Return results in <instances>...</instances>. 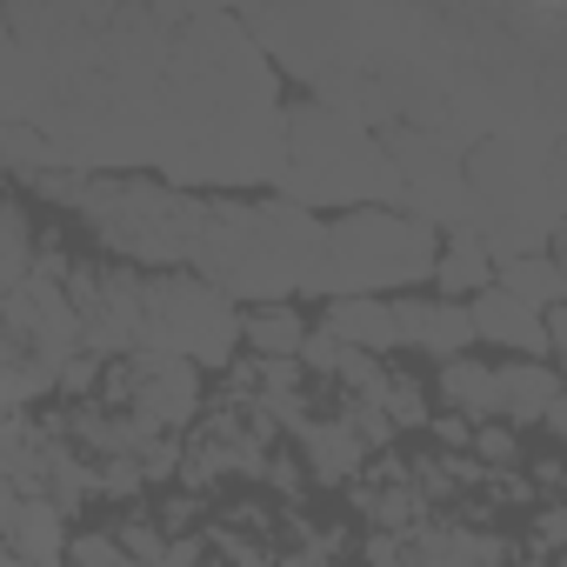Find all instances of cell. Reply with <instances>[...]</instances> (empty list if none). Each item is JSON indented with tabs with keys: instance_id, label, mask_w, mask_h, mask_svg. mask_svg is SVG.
<instances>
[{
	"instance_id": "cell-1",
	"label": "cell",
	"mask_w": 567,
	"mask_h": 567,
	"mask_svg": "<svg viewBox=\"0 0 567 567\" xmlns=\"http://www.w3.org/2000/svg\"><path fill=\"white\" fill-rule=\"evenodd\" d=\"M321 260V220L301 214L295 200H207L200 240H194V274L234 308H267V301H295L308 295Z\"/></svg>"
},
{
	"instance_id": "cell-2",
	"label": "cell",
	"mask_w": 567,
	"mask_h": 567,
	"mask_svg": "<svg viewBox=\"0 0 567 567\" xmlns=\"http://www.w3.org/2000/svg\"><path fill=\"white\" fill-rule=\"evenodd\" d=\"M280 200H295L301 214H321V207H401V181H394V161L381 147L374 127L321 107V101H301L288 107V161H280V181H274Z\"/></svg>"
},
{
	"instance_id": "cell-3",
	"label": "cell",
	"mask_w": 567,
	"mask_h": 567,
	"mask_svg": "<svg viewBox=\"0 0 567 567\" xmlns=\"http://www.w3.org/2000/svg\"><path fill=\"white\" fill-rule=\"evenodd\" d=\"M461 181L474 200V240L487 247V260H514V254H547V240L560 234V147L540 141H474L461 154Z\"/></svg>"
},
{
	"instance_id": "cell-4",
	"label": "cell",
	"mask_w": 567,
	"mask_h": 567,
	"mask_svg": "<svg viewBox=\"0 0 567 567\" xmlns=\"http://www.w3.org/2000/svg\"><path fill=\"white\" fill-rule=\"evenodd\" d=\"M434 254H441V234L421 227L401 207L334 214V220H321V260H315V280H308L301 301H348V295L394 301V295H414L421 280H434Z\"/></svg>"
},
{
	"instance_id": "cell-5",
	"label": "cell",
	"mask_w": 567,
	"mask_h": 567,
	"mask_svg": "<svg viewBox=\"0 0 567 567\" xmlns=\"http://www.w3.org/2000/svg\"><path fill=\"white\" fill-rule=\"evenodd\" d=\"M74 214L94 227V240L121 267H134V274H181L194 260L207 200L181 194L167 181H141V174H87V194H81Z\"/></svg>"
},
{
	"instance_id": "cell-6",
	"label": "cell",
	"mask_w": 567,
	"mask_h": 567,
	"mask_svg": "<svg viewBox=\"0 0 567 567\" xmlns=\"http://www.w3.org/2000/svg\"><path fill=\"white\" fill-rule=\"evenodd\" d=\"M240 348V308L214 295L200 274H147L141 280V328L134 354H167L187 368H227Z\"/></svg>"
},
{
	"instance_id": "cell-7",
	"label": "cell",
	"mask_w": 567,
	"mask_h": 567,
	"mask_svg": "<svg viewBox=\"0 0 567 567\" xmlns=\"http://www.w3.org/2000/svg\"><path fill=\"white\" fill-rule=\"evenodd\" d=\"M141 280H147V274H134V267H74V274H68V308H74V321H81V354H94V361L134 354Z\"/></svg>"
},
{
	"instance_id": "cell-8",
	"label": "cell",
	"mask_w": 567,
	"mask_h": 567,
	"mask_svg": "<svg viewBox=\"0 0 567 567\" xmlns=\"http://www.w3.org/2000/svg\"><path fill=\"white\" fill-rule=\"evenodd\" d=\"M0 328L14 334L28 368H48V374H61L81 354V321L68 308V288H54V280H21V288L0 301Z\"/></svg>"
},
{
	"instance_id": "cell-9",
	"label": "cell",
	"mask_w": 567,
	"mask_h": 567,
	"mask_svg": "<svg viewBox=\"0 0 567 567\" xmlns=\"http://www.w3.org/2000/svg\"><path fill=\"white\" fill-rule=\"evenodd\" d=\"M121 374H127V408L141 427L154 434H187L194 414H200V368L187 361H167V354H121Z\"/></svg>"
},
{
	"instance_id": "cell-10",
	"label": "cell",
	"mask_w": 567,
	"mask_h": 567,
	"mask_svg": "<svg viewBox=\"0 0 567 567\" xmlns=\"http://www.w3.org/2000/svg\"><path fill=\"white\" fill-rule=\"evenodd\" d=\"M394 315V348H421L434 361H454L474 348V328H467V308L461 301H441V295H394L388 301Z\"/></svg>"
},
{
	"instance_id": "cell-11",
	"label": "cell",
	"mask_w": 567,
	"mask_h": 567,
	"mask_svg": "<svg viewBox=\"0 0 567 567\" xmlns=\"http://www.w3.org/2000/svg\"><path fill=\"white\" fill-rule=\"evenodd\" d=\"M461 308H467V328H474V341H487V348H507V354H520V361H554L547 321H540L534 308L507 301L501 288H481V295H474V301H461Z\"/></svg>"
},
{
	"instance_id": "cell-12",
	"label": "cell",
	"mask_w": 567,
	"mask_h": 567,
	"mask_svg": "<svg viewBox=\"0 0 567 567\" xmlns=\"http://www.w3.org/2000/svg\"><path fill=\"white\" fill-rule=\"evenodd\" d=\"M547 401H560V374L554 361H514V368H494V421H507L514 434L534 427L547 414Z\"/></svg>"
},
{
	"instance_id": "cell-13",
	"label": "cell",
	"mask_w": 567,
	"mask_h": 567,
	"mask_svg": "<svg viewBox=\"0 0 567 567\" xmlns=\"http://www.w3.org/2000/svg\"><path fill=\"white\" fill-rule=\"evenodd\" d=\"M21 567H68V514L54 507V501H21V514H14V534L0 540Z\"/></svg>"
},
{
	"instance_id": "cell-14",
	"label": "cell",
	"mask_w": 567,
	"mask_h": 567,
	"mask_svg": "<svg viewBox=\"0 0 567 567\" xmlns=\"http://www.w3.org/2000/svg\"><path fill=\"white\" fill-rule=\"evenodd\" d=\"M315 328H328L341 348H354V354H388L394 348V315H388V301H368V295H348V301H321V321Z\"/></svg>"
},
{
	"instance_id": "cell-15",
	"label": "cell",
	"mask_w": 567,
	"mask_h": 567,
	"mask_svg": "<svg viewBox=\"0 0 567 567\" xmlns=\"http://www.w3.org/2000/svg\"><path fill=\"white\" fill-rule=\"evenodd\" d=\"M494 288L534 315H554L567 301V274L554 254H514V260H494Z\"/></svg>"
},
{
	"instance_id": "cell-16",
	"label": "cell",
	"mask_w": 567,
	"mask_h": 567,
	"mask_svg": "<svg viewBox=\"0 0 567 567\" xmlns=\"http://www.w3.org/2000/svg\"><path fill=\"white\" fill-rule=\"evenodd\" d=\"M434 288H441V301H474L481 288H494V260H487V247H481L467 227H461V234H441Z\"/></svg>"
},
{
	"instance_id": "cell-17",
	"label": "cell",
	"mask_w": 567,
	"mask_h": 567,
	"mask_svg": "<svg viewBox=\"0 0 567 567\" xmlns=\"http://www.w3.org/2000/svg\"><path fill=\"white\" fill-rule=\"evenodd\" d=\"M308 321L295 301H267V308H240V341H247V361H295Z\"/></svg>"
},
{
	"instance_id": "cell-18",
	"label": "cell",
	"mask_w": 567,
	"mask_h": 567,
	"mask_svg": "<svg viewBox=\"0 0 567 567\" xmlns=\"http://www.w3.org/2000/svg\"><path fill=\"white\" fill-rule=\"evenodd\" d=\"M434 394H441V401H447V414H461V421H494V368H487V361H474V354L441 361Z\"/></svg>"
},
{
	"instance_id": "cell-19",
	"label": "cell",
	"mask_w": 567,
	"mask_h": 567,
	"mask_svg": "<svg viewBox=\"0 0 567 567\" xmlns=\"http://www.w3.org/2000/svg\"><path fill=\"white\" fill-rule=\"evenodd\" d=\"M295 441H301V454H308V474H315V481H361V467H368L361 441H354L341 421H308Z\"/></svg>"
},
{
	"instance_id": "cell-20",
	"label": "cell",
	"mask_w": 567,
	"mask_h": 567,
	"mask_svg": "<svg viewBox=\"0 0 567 567\" xmlns=\"http://www.w3.org/2000/svg\"><path fill=\"white\" fill-rule=\"evenodd\" d=\"M28 260H34V227H28V207L14 194H0V301H8L21 280H28Z\"/></svg>"
},
{
	"instance_id": "cell-21",
	"label": "cell",
	"mask_w": 567,
	"mask_h": 567,
	"mask_svg": "<svg viewBox=\"0 0 567 567\" xmlns=\"http://www.w3.org/2000/svg\"><path fill=\"white\" fill-rule=\"evenodd\" d=\"M48 167H61V161H54V147H48V134L34 121H0V174L41 181Z\"/></svg>"
},
{
	"instance_id": "cell-22",
	"label": "cell",
	"mask_w": 567,
	"mask_h": 567,
	"mask_svg": "<svg viewBox=\"0 0 567 567\" xmlns=\"http://www.w3.org/2000/svg\"><path fill=\"white\" fill-rule=\"evenodd\" d=\"M107 534H114V547H121L127 567H161V554H167V534H161L147 514H127V520H114Z\"/></svg>"
},
{
	"instance_id": "cell-23",
	"label": "cell",
	"mask_w": 567,
	"mask_h": 567,
	"mask_svg": "<svg viewBox=\"0 0 567 567\" xmlns=\"http://www.w3.org/2000/svg\"><path fill=\"white\" fill-rule=\"evenodd\" d=\"M381 414H388V427H427V421H434L427 388H421V381H401V374H388V388H381Z\"/></svg>"
},
{
	"instance_id": "cell-24",
	"label": "cell",
	"mask_w": 567,
	"mask_h": 567,
	"mask_svg": "<svg viewBox=\"0 0 567 567\" xmlns=\"http://www.w3.org/2000/svg\"><path fill=\"white\" fill-rule=\"evenodd\" d=\"M467 454H474L487 474H501V467H520V434H514L507 421H474V441H467Z\"/></svg>"
},
{
	"instance_id": "cell-25",
	"label": "cell",
	"mask_w": 567,
	"mask_h": 567,
	"mask_svg": "<svg viewBox=\"0 0 567 567\" xmlns=\"http://www.w3.org/2000/svg\"><path fill=\"white\" fill-rule=\"evenodd\" d=\"M334 381H341L354 401H381V388H388V368H381L374 354H354V348H348V354H341V368H334Z\"/></svg>"
},
{
	"instance_id": "cell-26",
	"label": "cell",
	"mask_w": 567,
	"mask_h": 567,
	"mask_svg": "<svg viewBox=\"0 0 567 567\" xmlns=\"http://www.w3.org/2000/svg\"><path fill=\"white\" fill-rule=\"evenodd\" d=\"M341 427L361 441V454H381L388 441H394V427H388V414H381V401H348V414H341Z\"/></svg>"
},
{
	"instance_id": "cell-27",
	"label": "cell",
	"mask_w": 567,
	"mask_h": 567,
	"mask_svg": "<svg viewBox=\"0 0 567 567\" xmlns=\"http://www.w3.org/2000/svg\"><path fill=\"white\" fill-rule=\"evenodd\" d=\"M94 494H114V501H141V494H147V481H141V461H134V454L94 461Z\"/></svg>"
},
{
	"instance_id": "cell-28",
	"label": "cell",
	"mask_w": 567,
	"mask_h": 567,
	"mask_svg": "<svg viewBox=\"0 0 567 567\" xmlns=\"http://www.w3.org/2000/svg\"><path fill=\"white\" fill-rule=\"evenodd\" d=\"M341 354H348V348H341L328 328H315V321H308V334H301V348H295L301 374H334V368H341Z\"/></svg>"
},
{
	"instance_id": "cell-29",
	"label": "cell",
	"mask_w": 567,
	"mask_h": 567,
	"mask_svg": "<svg viewBox=\"0 0 567 567\" xmlns=\"http://www.w3.org/2000/svg\"><path fill=\"white\" fill-rule=\"evenodd\" d=\"M141 481H167L174 467H181V434H154V441H141Z\"/></svg>"
},
{
	"instance_id": "cell-30",
	"label": "cell",
	"mask_w": 567,
	"mask_h": 567,
	"mask_svg": "<svg viewBox=\"0 0 567 567\" xmlns=\"http://www.w3.org/2000/svg\"><path fill=\"white\" fill-rule=\"evenodd\" d=\"M214 547H220V560H227V567H274V554H267L260 540L234 534V527H214Z\"/></svg>"
},
{
	"instance_id": "cell-31",
	"label": "cell",
	"mask_w": 567,
	"mask_h": 567,
	"mask_svg": "<svg viewBox=\"0 0 567 567\" xmlns=\"http://www.w3.org/2000/svg\"><path fill=\"white\" fill-rule=\"evenodd\" d=\"M361 567H408V534H368L361 540Z\"/></svg>"
},
{
	"instance_id": "cell-32",
	"label": "cell",
	"mask_w": 567,
	"mask_h": 567,
	"mask_svg": "<svg viewBox=\"0 0 567 567\" xmlns=\"http://www.w3.org/2000/svg\"><path fill=\"white\" fill-rule=\"evenodd\" d=\"M560 540H567V514H560V501H547L534 514V554H554Z\"/></svg>"
},
{
	"instance_id": "cell-33",
	"label": "cell",
	"mask_w": 567,
	"mask_h": 567,
	"mask_svg": "<svg viewBox=\"0 0 567 567\" xmlns=\"http://www.w3.org/2000/svg\"><path fill=\"white\" fill-rule=\"evenodd\" d=\"M200 560H207V540H200V534H167L161 567H200Z\"/></svg>"
},
{
	"instance_id": "cell-34",
	"label": "cell",
	"mask_w": 567,
	"mask_h": 567,
	"mask_svg": "<svg viewBox=\"0 0 567 567\" xmlns=\"http://www.w3.org/2000/svg\"><path fill=\"white\" fill-rule=\"evenodd\" d=\"M427 427H434V441H441V447H447V454H454V447H461V454H467V441H474V421H461V414H434V421H427Z\"/></svg>"
},
{
	"instance_id": "cell-35",
	"label": "cell",
	"mask_w": 567,
	"mask_h": 567,
	"mask_svg": "<svg viewBox=\"0 0 567 567\" xmlns=\"http://www.w3.org/2000/svg\"><path fill=\"white\" fill-rule=\"evenodd\" d=\"M260 474L274 481V494H301V467H295V461H267Z\"/></svg>"
},
{
	"instance_id": "cell-36",
	"label": "cell",
	"mask_w": 567,
	"mask_h": 567,
	"mask_svg": "<svg viewBox=\"0 0 567 567\" xmlns=\"http://www.w3.org/2000/svg\"><path fill=\"white\" fill-rule=\"evenodd\" d=\"M14 514H21V494H14L8 481H0V540H8V534H14Z\"/></svg>"
},
{
	"instance_id": "cell-37",
	"label": "cell",
	"mask_w": 567,
	"mask_h": 567,
	"mask_svg": "<svg viewBox=\"0 0 567 567\" xmlns=\"http://www.w3.org/2000/svg\"><path fill=\"white\" fill-rule=\"evenodd\" d=\"M540 427H547V434H567V401H547V414H540Z\"/></svg>"
},
{
	"instance_id": "cell-38",
	"label": "cell",
	"mask_w": 567,
	"mask_h": 567,
	"mask_svg": "<svg viewBox=\"0 0 567 567\" xmlns=\"http://www.w3.org/2000/svg\"><path fill=\"white\" fill-rule=\"evenodd\" d=\"M547 567H554V560H547Z\"/></svg>"
}]
</instances>
